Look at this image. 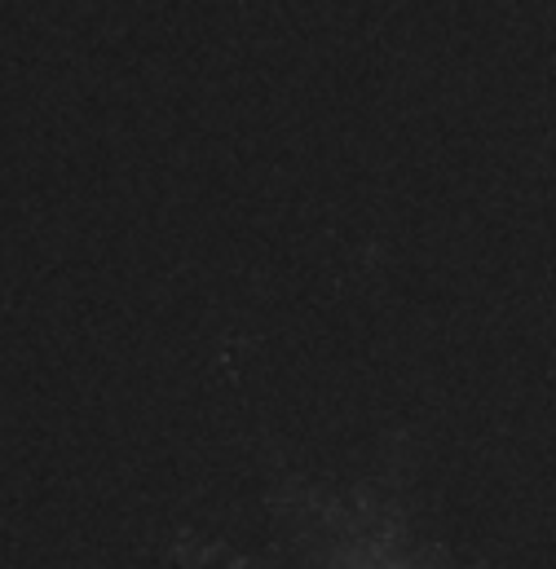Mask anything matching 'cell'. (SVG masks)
I'll return each mask as SVG.
<instances>
[{
	"label": "cell",
	"mask_w": 556,
	"mask_h": 569,
	"mask_svg": "<svg viewBox=\"0 0 556 569\" xmlns=\"http://www.w3.org/2000/svg\"><path fill=\"white\" fill-rule=\"evenodd\" d=\"M305 503L314 521L331 535L336 557L327 569H441L433 557L416 552L403 499L385 486H367L363 495H309Z\"/></svg>",
	"instance_id": "obj_1"
}]
</instances>
